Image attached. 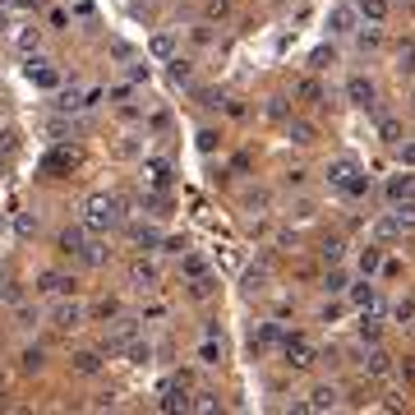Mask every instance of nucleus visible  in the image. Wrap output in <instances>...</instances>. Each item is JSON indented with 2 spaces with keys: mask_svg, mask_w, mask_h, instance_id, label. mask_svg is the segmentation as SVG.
I'll return each mask as SVG.
<instances>
[{
  "mask_svg": "<svg viewBox=\"0 0 415 415\" xmlns=\"http://www.w3.org/2000/svg\"><path fill=\"white\" fill-rule=\"evenodd\" d=\"M121 217H125V212H121V198H116V194H102V189H97V194H88V203H83V226L93 231V236L116 231V226H121Z\"/></svg>",
  "mask_w": 415,
  "mask_h": 415,
  "instance_id": "f257e3e1",
  "label": "nucleus"
},
{
  "mask_svg": "<svg viewBox=\"0 0 415 415\" xmlns=\"http://www.w3.org/2000/svg\"><path fill=\"white\" fill-rule=\"evenodd\" d=\"M282 355H286L291 369H314V365H318V351L309 346L305 332H286V337H282Z\"/></svg>",
  "mask_w": 415,
  "mask_h": 415,
  "instance_id": "f03ea898",
  "label": "nucleus"
},
{
  "mask_svg": "<svg viewBox=\"0 0 415 415\" xmlns=\"http://www.w3.org/2000/svg\"><path fill=\"white\" fill-rule=\"evenodd\" d=\"M406 231H415V198H406V203H393V212L379 222V236H383V240L406 236Z\"/></svg>",
  "mask_w": 415,
  "mask_h": 415,
  "instance_id": "7ed1b4c3",
  "label": "nucleus"
},
{
  "mask_svg": "<svg viewBox=\"0 0 415 415\" xmlns=\"http://www.w3.org/2000/svg\"><path fill=\"white\" fill-rule=\"evenodd\" d=\"M360 28V10H355V0H341V5H332L328 10V33L332 37H351Z\"/></svg>",
  "mask_w": 415,
  "mask_h": 415,
  "instance_id": "20e7f679",
  "label": "nucleus"
},
{
  "mask_svg": "<svg viewBox=\"0 0 415 415\" xmlns=\"http://www.w3.org/2000/svg\"><path fill=\"white\" fill-rule=\"evenodd\" d=\"M74 277H69V273H51V268H46V273H37V286H33V291L37 295H46V300H60V295H74Z\"/></svg>",
  "mask_w": 415,
  "mask_h": 415,
  "instance_id": "39448f33",
  "label": "nucleus"
},
{
  "mask_svg": "<svg viewBox=\"0 0 415 415\" xmlns=\"http://www.w3.org/2000/svg\"><path fill=\"white\" fill-rule=\"evenodd\" d=\"M83 305H74L69 295H60L55 300V309H51V328H60V332H74V328H83Z\"/></svg>",
  "mask_w": 415,
  "mask_h": 415,
  "instance_id": "423d86ee",
  "label": "nucleus"
},
{
  "mask_svg": "<svg viewBox=\"0 0 415 415\" xmlns=\"http://www.w3.org/2000/svg\"><path fill=\"white\" fill-rule=\"evenodd\" d=\"M360 369H365V379H393L397 360L383 346H369V351H365V360H360Z\"/></svg>",
  "mask_w": 415,
  "mask_h": 415,
  "instance_id": "0eeeda50",
  "label": "nucleus"
},
{
  "mask_svg": "<svg viewBox=\"0 0 415 415\" xmlns=\"http://www.w3.org/2000/svg\"><path fill=\"white\" fill-rule=\"evenodd\" d=\"M374 97H379V88H374V79H369V74H351V79H346V102H351V107L369 111V107H374Z\"/></svg>",
  "mask_w": 415,
  "mask_h": 415,
  "instance_id": "6e6552de",
  "label": "nucleus"
},
{
  "mask_svg": "<svg viewBox=\"0 0 415 415\" xmlns=\"http://www.w3.org/2000/svg\"><path fill=\"white\" fill-rule=\"evenodd\" d=\"M139 328H143V318H125L121 314V318H116V328L107 332V341H102V351H125L134 337H139Z\"/></svg>",
  "mask_w": 415,
  "mask_h": 415,
  "instance_id": "1a4fd4ad",
  "label": "nucleus"
},
{
  "mask_svg": "<svg viewBox=\"0 0 415 415\" xmlns=\"http://www.w3.org/2000/svg\"><path fill=\"white\" fill-rule=\"evenodd\" d=\"M88 245H93V231H88L83 226V222H79V226H65V231H60V254H69V259H83V250H88Z\"/></svg>",
  "mask_w": 415,
  "mask_h": 415,
  "instance_id": "9d476101",
  "label": "nucleus"
},
{
  "mask_svg": "<svg viewBox=\"0 0 415 415\" xmlns=\"http://www.w3.org/2000/svg\"><path fill=\"white\" fill-rule=\"evenodd\" d=\"M346 295H351V305H355V309H374V314L383 309V300H379V286H374L369 277H360V282H351V286H346Z\"/></svg>",
  "mask_w": 415,
  "mask_h": 415,
  "instance_id": "9b49d317",
  "label": "nucleus"
},
{
  "mask_svg": "<svg viewBox=\"0 0 415 415\" xmlns=\"http://www.w3.org/2000/svg\"><path fill=\"white\" fill-rule=\"evenodd\" d=\"M383 194H388V203H406V198H415V171H397V175H388Z\"/></svg>",
  "mask_w": 415,
  "mask_h": 415,
  "instance_id": "f8f14e48",
  "label": "nucleus"
},
{
  "mask_svg": "<svg viewBox=\"0 0 415 415\" xmlns=\"http://www.w3.org/2000/svg\"><path fill=\"white\" fill-rule=\"evenodd\" d=\"M79 162H83V153H79V148H69V143H60V148H51V153H46L42 171H74Z\"/></svg>",
  "mask_w": 415,
  "mask_h": 415,
  "instance_id": "ddd939ff",
  "label": "nucleus"
},
{
  "mask_svg": "<svg viewBox=\"0 0 415 415\" xmlns=\"http://www.w3.org/2000/svg\"><path fill=\"white\" fill-rule=\"evenodd\" d=\"M355 175H360V162H355V157H332V162H328V185L346 189Z\"/></svg>",
  "mask_w": 415,
  "mask_h": 415,
  "instance_id": "4468645a",
  "label": "nucleus"
},
{
  "mask_svg": "<svg viewBox=\"0 0 415 415\" xmlns=\"http://www.w3.org/2000/svg\"><path fill=\"white\" fill-rule=\"evenodd\" d=\"M28 83L55 93V88H60V74H55V65H46V60H33V55H28Z\"/></svg>",
  "mask_w": 415,
  "mask_h": 415,
  "instance_id": "2eb2a0df",
  "label": "nucleus"
},
{
  "mask_svg": "<svg viewBox=\"0 0 415 415\" xmlns=\"http://www.w3.org/2000/svg\"><path fill=\"white\" fill-rule=\"evenodd\" d=\"M295 102H305V107H323V102H328V88L318 83L314 74H305L300 83H295Z\"/></svg>",
  "mask_w": 415,
  "mask_h": 415,
  "instance_id": "dca6fc26",
  "label": "nucleus"
},
{
  "mask_svg": "<svg viewBox=\"0 0 415 415\" xmlns=\"http://www.w3.org/2000/svg\"><path fill=\"white\" fill-rule=\"evenodd\" d=\"M305 406H309V411H337V406H341V393L332 388V383H318L314 393L305 397Z\"/></svg>",
  "mask_w": 415,
  "mask_h": 415,
  "instance_id": "f3484780",
  "label": "nucleus"
},
{
  "mask_svg": "<svg viewBox=\"0 0 415 415\" xmlns=\"http://www.w3.org/2000/svg\"><path fill=\"white\" fill-rule=\"evenodd\" d=\"M282 337H286V332L277 328V323H259V328L250 332V351H254V355H263V351H268V346H277Z\"/></svg>",
  "mask_w": 415,
  "mask_h": 415,
  "instance_id": "a211bd4d",
  "label": "nucleus"
},
{
  "mask_svg": "<svg viewBox=\"0 0 415 415\" xmlns=\"http://www.w3.org/2000/svg\"><path fill=\"white\" fill-rule=\"evenodd\" d=\"M143 175H148L153 189H166L171 185V162H166V157H143Z\"/></svg>",
  "mask_w": 415,
  "mask_h": 415,
  "instance_id": "6ab92c4d",
  "label": "nucleus"
},
{
  "mask_svg": "<svg viewBox=\"0 0 415 415\" xmlns=\"http://www.w3.org/2000/svg\"><path fill=\"white\" fill-rule=\"evenodd\" d=\"M69 369H74L79 379H93V374H102V355L97 351H74V355H69Z\"/></svg>",
  "mask_w": 415,
  "mask_h": 415,
  "instance_id": "aec40b11",
  "label": "nucleus"
},
{
  "mask_svg": "<svg viewBox=\"0 0 415 415\" xmlns=\"http://www.w3.org/2000/svg\"><path fill=\"white\" fill-rule=\"evenodd\" d=\"M355 268H360V277H374L383 268V245H365V250L355 254Z\"/></svg>",
  "mask_w": 415,
  "mask_h": 415,
  "instance_id": "412c9836",
  "label": "nucleus"
},
{
  "mask_svg": "<svg viewBox=\"0 0 415 415\" xmlns=\"http://www.w3.org/2000/svg\"><path fill=\"white\" fill-rule=\"evenodd\" d=\"M355 10H360V19H365V23H388L393 5H388V0H355Z\"/></svg>",
  "mask_w": 415,
  "mask_h": 415,
  "instance_id": "4be33fe9",
  "label": "nucleus"
},
{
  "mask_svg": "<svg viewBox=\"0 0 415 415\" xmlns=\"http://www.w3.org/2000/svg\"><path fill=\"white\" fill-rule=\"evenodd\" d=\"M130 277H134V286H139V291H153V286L162 282V273H157V263H143V259L134 263V273H130Z\"/></svg>",
  "mask_w": 415,
  "mask_h": 415,
  "instance_id": "5701e85b",
  "label": "nucleus"
},
{
  "mask_svg": "<svg viewBox=\"0 0 415 415\" xmlns=\"http://www.w3.org/2000/svg\"><path fill=\"white\" fill-rule=\"evenodd\" d=\"M166 79H171L175 88H194V65H189V60H180V55H175V60H166Z\"/></svg>",
  "mask_w": 415,
  "mask_h": 415,
  "instance_id": "b1692460",
  "label": "nucleus"
},
{
  "mask_svg": "<svg viewBox=\"0 0 415 415\" xmlns=\"http://www.w3.org/2000/svg\"><path fill=\"white\" fill-rule=\"evenodd\" d=\"M379 139H383V143H393V148H402V139H406L402 121H397V116H379Z\"/></svg>",
  "mask_w": 415,
  "mask_h": 415,
  "instance_id": "393cba45",
  "label": "nucleus"
},
{
  "mask_svg": "<svg viewBox=\"0 0 415 415\" xmlns=\"http://www.w3.org/2000/svg\"><path fill=\"white\" fill-rule=\"evenodd\" d=\"M286 139H291V143H300V148H309V143L318 139V130H314L309 121H286Z\"/></svg>",
  "mask_w": 415,
  "mask_h": 415,
  "instance_id": "a878e982",
  "label": "nucleus"
},
{
  "mask_svg": "<svg viewBox=\"0 0 415 415\" xmlns=\"http://www.w3.org/2000/svg\"><path fill=\"white\" fill-rule=\"evenodd\" d=\"M55 111H60V116H79V111H83V97H79L74 88H60V93H55V102H51Z\"/></svg>",
  "mask_w": 415,
  "mask_h": 415,
  "instance_id": "bb28decb",
  "label": "nucleus"
},
{
  "mask_svg": "<svg viewBox=\"0 0 415 415\" xmlns=\"http://www.w3.org/2000/svg\"><path fill=\"white\" fill-rule=\"evenodd\" d=\"M148 55H153V60H175V37H171V33H153Z\"/></svg>",
  "mask_w": 415,
  "mask_h": 415,
  "instance_id": "cd10ccee",
  "label": "nucleus"
},
{
  "mask_svg": "<svg viewBox=\"0 0 415 415\" xmlns=\"http://www.w3.org/2000/svg\"><path fill=\"white\" fill-rule=\"evenodd\" d=\"M130 236H134V245H139V250H162V240H166L157 226H134Z\"/></svg>",
  "mask_w": 415,
  "mask_h": 415,
  "instance_id": "c85d7f7f",
  "label": "nucleus"
},
{
  "mask_svg": "<svg viewBox=\"0 0 415 415\" xmlns=\"http://www.w3.org/2000/svg\"><path fill=\"white\" fill-rule=\"evenodd\" d=\"M355 337H360L365 346H379V318H374V309H365V318L355 323Z\"/></svg>",
  "mask_w": 415,
  "mask_h": 415,
  "instance_id": "c756f323",
  "label": "nucleus"
},
{
  "mask_svg": "<svg viewBox=\"0 0 415 415\" xmlns=\"http://www.w3.org/2000/svg\"><path fill=\"white\" fill-rule=\"evenodd\" d=\"M198 365H222V337H203V346H198Z\"/></svg>",
  "mask_w": 415,
  "mask_h": 415,
  "instance_id": "7c9ffc66",
  "label": "nucleus"
},
{
  "mask_svg": "<svg viewBox=\"0 0 415 415\" xmlns=\"http://www.w3.org/2000/svg\"><path fill=\"white\" fill-rule=\"evenodd\" d=\"M14 46H19V51H23V55H33V51H37V46H42V28H23V33H19V37H14Z\"/></svg>",
  "mask_w": 415,
  "mask_h": 415,
  "instance_id": "2f4dec72",
  "label": "nucleus"
},
{
  "mask_svg": "<svg viewBox=\"0 0 415 415\" xmlns=\"http://www.w3.org/2000/svg\"><path fill=\"white\" fill-rule=\"evenodd\" d=\"M393 318H397V323H402V328H415V300H411V295H406V300H397V305H393Z\"/></svg>",
  "mask_w": 415,
  "mask_h": 415,
  "instance_id": "473e14b6",
  "label": "nucleus"
},
{
  "mask_svg": "<svg viewBox=\"0 0 415 415\" xmlns=\"http://www.w3.org/2000/svg\"><path fill=\"white\" fill-rule=\"evenodd\" d=\"M37 323H42V314L33 305H14V328H37Z\"/></svg>",
  "mask_w": 415,
  "mask_h": 415,
  "instance_id": "72a5a7b5",
  "label": "nucleus"
},
{
  "mask_svg": "<svg viewBox=\"0 0 415 415\" xmlns=\"http://www.w3.org/2000/svg\"><path fill=\"white\" fill-rule=\"evenodd\" d=\"M245 208H250L254 217H263V212H268V208H273V194H268V189H254V194L245 198Z\"/></svg>",
  "mask_w": 415,
  "mask_h": 415,
  "instance_id": "f704fd0d",
  "label": "nucleus"
},
{
  "mask_svg": "<svg viewBox=\"0 0 415 415\" xmlns=\"http://www.w3.org/2000/svg\"><path fill=\"white\" fill-rule=\"evenodd\" d=\"M42 365H46V355H42V351H37V346H28V351H23V355H19V369H23V374H37V369H42Z\"/></svg>",
  "mask_w": 415,
  "mask_h": 415,
  "instance_id": "c9c22d12",
  "label": "nucleus"
},
{
  "mask_svg": "<svg viewBox=\"0 0 415 415\" xmlns=\"http://www.w3.org/2000/svg\"><path fill=\"white\" fill-rule=\"evenodd\" d=\"M212 291H217V282H212V277H189V295H194V300H208V295H212Z\"/></svg>",
  "mask_w": 415,
  "mask_h": 415,
  "instance_id": "e433bc0d",
  "label": "nucleus"
},
{
  "mask_svg": "<svg viewBox=\"0 0 415 415\" xmlns=\"http://www.w3.org/2000/svg\"><path fill=\"white\" fill-rule=\"evenodd\" d=\"M194 411H222V397L212 388H198L194 393Z\"/></svg>",
  "mask_w": 415,
  "mask_h": 415,
  "instance_id": "4c0bfd02",
  "label": "nucleus"
},
{
  "mask_svg": "<svg viewBox=\"0 0 415 415\" xmlns=\"http://www.w3.org/2000/svg\"><path fill=\"white\" fill-rule=\"evenodd\" d=\"M328 65H337V51H332V46H318V51H309V69H328Z\"/></svg>",
  "mask_w": 415,
  "mask_h": 415,
  "instance_id": "58836bf2",
  "label": "nucleus"
},
{
  "mask_svg": "<svg viewBox=\"0 0 415 415\" xmlns=\"http://www.w3.org/2000/svg\"><path fill=\"white\" fill-rule=\"evenodd\" d=\"M125 355H130V365H148L153 346H148V341H130V346H125Z\"/></svg>",
  "mask_w": 415,
  "mask_h": 415,
  "instance_id": "ea45409f",
  "label": "nucleus"
},
{
  "mask_svg": "<svg viewBox=\"0 0 415 415\" xmlns=\"http://www.w3.org/2000/svg\"><path fill=\"white\" fill-rule=\"evenodd\" d=\"M263 282H268V268H250V273H245V291L250 295H259Z\"/></svg>",
  "mask_w": 415,
  "mask_h": 415,
  "instance_id": "a19ab883",
  "label": "nucleus"
},
{
  "mask_svg": "<svg viewBox=\"0 0 415 415\" xmlns=\"http://www.w3.org/2000/svg\"><path fill=\"white\" fill-rule=\"evenodd\" d=\"M341 259H346V245H341V240H328V245H323V263H328V268H337Z\"/></svg>",
  "mask_w": 415,
  "mask_h": 415,
  "instance_id": "79ce46f5",
  "label": "nucleus"
},
{
  "mask_svg": "<svg viewBox=\"0 0 415 415\" xmlns=\"http://www.w3.org/2000/svg\"><path fill=\"white\" fill-rule=\"evenodd\" d=\"M355 42H360V51H379V42H383V37H379V23H369V28H365Z\"/></svg>",
  "mask_w": 415,
  "mask_h": 415,
  "instance_id": "37998d69",
  "label": "nucleus"
},
{
  "mask_svg": "<svg viewBox=\"0 0 415 415\" xmlns=\"http://www.w3.org/2000/svg\"><path fill=\"white\" fill-rule=\"evenodd\" d=\"M93 318H121V300H97V305H93Z\"/></svg>",
  "mask_w": 415,
  "mask_h": 415,
  "instance_id": "c03bdc74",
  "label": "nucleus"
},
{
  "mask_svg": "<svg viewBox=\"0 0 415 415\" xmlns=\"http://www.w3.org/2000/svg\"><path fill=\"white\" fill-rule=\"evenodd\" d=\"M180 273H185V277H203L208 268H203V259H194V254H185V259H180Z\"/></svg>",
  "mask_w": 415,
  "mask_h": 415,
  "instance_id": "a18cd8bd",
  "label": "nucleus"
},
{
  "mask_svg": "<svg viewBox=\"0 0 415 415\" xmlns=\"http://www.w3.org/2000/svg\"><path fill=\"white\" fill-rule=\"evenodd\" d=\"M323 286H328L332 295H341V291H346V273H341V268H332V273L323 277Z\"/></svg>",
  "mask_w": 415,
  "mask_h": 415,
  "instance_id": "49530a36",
  "label": "nucleus"
},
{
  "mask_svg": "<svg viewBox=\"0 0 415 415\" xmlns=\"http://www.w3.org/2000/svg\"><path fill=\"white\" fill-rule=\"evenodd\" d=\"M341 194H351V198H360V194H369V175L360 171V175H355V180H351L346 189H341Z\"/></svg>",
  "mask_w": 415,
  "mask_h": 415,
  "instance_id": "de8ad7c7",
  "label": "nucleus"
},
{
  "mask_svg": "<svg viewBox=\"0 0 415 415\" xmlns=\"http://www.w3.org/2000/svg\"><path fill=\"white\" fill-rule=\"evenodd\" d=\"M148 79H153V69L143 65V60H134L130 65V83H148Z\"/></svg>",
  "mask_w": 415,
  "mask_h": 415,
  "instance_id": "09e8293b",
  "label": "nucleus"
},
{
  "mask_svg": "<svg viewBox=\"0 0 415 415\" xmlns=\"http://www.w3.org/2000/svg\"><path fill=\"white\" fill-rule=\"evenodd\" d=\"M402 69H406V74H415V42L402 46Z\"/></svg>",
  "mask_w": 415,
  "mask_h": 415,
  "instance_id": "8fccbe9b",
  "label": "nucleus"
},
{
  "mask_svg": "<svg viewBox=\"0 0 415 415\" xmlns=\"http://www.w3.org/2000/svg\"><path fill=\"white\" fill-rule=\"evenodd\" d=\"M318 318H323V323H337V318H341V305H337V300H332V305H323V309H318Z\"/></svg>",
  "mask_w": 415,
  "mask_h": 415,
  "instance_id": "3c124183",
  "label": "nucleus"
},
{
  "mask_svg": "<svg viewBox=\"0 0 415 415\" xmlns=\"http://www.w3.org/2000/svg\"><path fill=\"white\" fill-rule=\"evenodd\" d=\"M139 318H143V323H157V318H166V305H148Z\"/></svg>",
  "mask_w": 415,
  "mask_h": 415,
  "instance_id": "603ef678",
  "label": "nucleus"
},
{
  "mask_svg": "<svg viewBox=\"0 0 415 415\" xmlns=\"http://www.w3.org/2000/svg\"><path fill=\"white\" fill-rule=\"evenodd\" d=\"M107 97L116 102V107H121V102H130V83H116V88H111V93H107Z\"/></svg>",
  "mask_w": 415,
  "mask_h": 415,
  "instance_id": "864d4df0",
  "label": "nucleus"
},
{
  "mask_svg": "<svg viewBox=\"0 0 415 415\" xmlns=\"http://www.w3.org/2000/svg\"><path fill=\"white\" fill-rule=\"evenodd\" d=\"M14 226H19V236H33V231H37V217H28V212H23Z\"/></svg>",
  "mask_w": 415,
  "mask_h": 415,
  "instance_id": "5fc2aeb1",
  "label": "nucleus"
},
{
  "mask_svg": "<svg viewBox=\"0 0 415 415\" xmlns=\"http://www.w3.org/2000/svg\"><path fill=\"white\" fill-rule=\"evenodd\" d=\"M226 10H231V0H208V14H212V19H222Z\"/></svg>",
  "mask_w": 415,
  "mask_h": 415,
  "instance_id": "6e6d98bb",
  "label": "nucleus"
},
{
  "mask_svg": "<svg viewBox=\"0 0 415 415\" xmlns=\"http://www.w3.org/2000/svg\"><path fill=\"white\" fill-rule=\"evenodd\" d=\"M198 148H203V153H212V148H217V134L203 130V134H198Z\"/></svg>",
  "mask_w": 415,
  "mask_h": 415,
  "instance_id": "4d7b16f0",
  "label": "nucleus"
},
{
  "mask_svg": "<svg viewBox=\"0 0 415 415\" xmlns=\"http://www.w3.org/2000/svg\"><path fill=\"white\" fill-rule=\"evenodd\" d=\"M402 162L415 166V139H402Z\"/></svg>",
  "mask_w": 415,
  "mask_h": 415,
  "instance_id": "13d9d810",
  "label": "nucleus"
},
{
  "mask_svg": "<svg viewBox=\"0 0 415 415\" xmlns=\"http://www.w3.org/2000/svg\"><path fill=\"white\" fill-rule=\"evenodd\" d=\"M309 217H314V203H309V198H305V203H295V222H309Z\"/></svg>",
  "mask_w": 415,
  "mask_h": 415,
  "instance_id": "bf43d9fd",
  "label": "nucleus"
},
{
  "mask_svg": "<svg viewBox=\"0 0 415 415\" xmlns=\"http://www.w3.org/2000/svg\"><path fill=\"white\" fill-rule=\"evenodd\" d=\"M111 55H116V60H134V51L125 42H111Z\"/></svg>",
  "mask_w": 415,
  "mask_h": 415,
  "instance_id": "052dcab7",
  "label": "nucleus"
},
{
  "mask_svg": "<svg viewBox=\"0 0 415 415\" xmlns=\"http://www.w3.org/2000/svg\"><path fill=\"white\" fill-rule=\"evenodd\" d=\"M383 277H402V263H397V259H383Z\"/></svg>",
  "mask_w": 415,
  "mask_h": 415,
  "instance_id": "680f3d73",
  "label": "nucleus"
},
{
  "mask_svg": "<svg viewBox=\"0 0 415 415\" xmlns=\"http://www.w3.org/2000/svg\"><path fill=\"white\" fill-rule=\"evenodd\" d=\"M305 175H309V171H286V185L300 189V185H305Z\"/></svg>",
  "mask_w": 415,
  "mask_h": 415,
  "instance_id": "e2e57ef3",
  "label": "nucleus"
},
{
  "mask_svg": "<svg viewBox=\"0 0 415 415\" xmlns=\"http://www.w3.org/2000/svg\"><path fill=\"white\" fill-rule=\"evenodd\" d=\"M402 379H406V383H415V360H402Z\"/></svg>",
  "mask_w": 415,
  "mask_h": 415,
  "instance_id": "0e129e2a",
  "label": "nucleus"
},
{
  "mask_svg": "<svg viewBox=\"0 0 415 415\" xmlns=\"http://www.w3.org/2000/svg\"><path fill=\"white\" fill-rule=\"evenodd\" d=\"M10 33V14H5V5H0V37Z\"/></svg>",
  "mask_w": 415,
  "mask_h": 415,
  "instance_id": "69168bd1",
  "label": "nucleus"
},
{
  "mask_svg": "<svg viewBox=\"0 0 415 415\" xmlns=\"http://www.w3.org/2000/svg\"><path fill=\"white\" fill-rule=\"evenodd\" d=\"M411 111H415V93H411Z\"/></svg>",
  "mask_w": 415,
  "mask_h": 415,
  "instance_id": "338daca9",
  "label": "nucleus"
},
{
  "mask_svg": "<svg viewBox=\"0 0 415 415\" xmlns=\"http://www.w3.org/2000/svg\"><path fill=\"white\" fill-rule=\"evenodd\" d=\"M0 5H14V0H0Z\"/></svg>",
  "mask_w": 415,
  "mask_h": 415,
  "instance_id": "774afa93",
  "label": "nucleus"
}]
</instances>
